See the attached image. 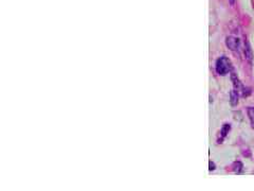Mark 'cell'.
Returning a JSON list of instances; mask_svg holds the SVG:
<instances>
[{"label": "cell", "instance_id": "3", "mask_svg": "<svg viewBox=\"0 0 254 191\" xmlns=\"http://www.w3.org/2000/svg\"><path fill=\"white\" fill-rule=\"evenodd\" d=\"M231 80H232V82H233V85H234V87H235V89H240L242 93L245 87L242 86V84L240 83L239 79L237 78V76H236L235 73H233V72H232V74H231Z\"/></svg>", "mask_w": 254, "mask_h": 191}, {"label": "cell", "instance_id": "9", "mask_svg": "<svg viewBox=\"0 0 254 191\" xmlns=\"http://www.w3.org/2000/svg\"><path fill=\"white\" fill-rule=\"evenodd\" d=\"M230 4H234V2H235V0H229Z\"/></svg>", "mask_w": 254, "mask_h": 191}, {"label": "cell", "instance_id": "6", "mask_svg": "<svg viewBox=\"0 0 254 191\" xmlns=\"http://www.w3.org/2000/svg\"><path fill=\"white\" fill-rule=\"evenodd\" d=\"M245 46H246V49H245V53H246V56L247 59H248L249 62H252V59H253V54H252V51H251V47L250 45H249V43L245 42Z\"/></svg>", "mask_w": 254, "mask_h": 191}, {"label": "cell", "instance_id": "1", "mask_svg": "<svg viewBox=\"0 0 254 191\" xmlns=\"http://www.w3.org/2000/svg\"><path fill=\"white\" fill-rule=\"evenodd\" d=\"M215 69H216V71L218 74H220V76H226V74L229 73L232 69L231 61H230L227 56H220L216 61Z\"/></svg>", "mask_w": 254, "mask_h": 191}, {"label": "cell", "instance_id": "7", "mask_svg": "<svg viewBox=\"0 0 254 191\" xmlns=\"http://www.w3.org/2000/svg\"><path fill=\"white\" fill-rule=\"evenodd\" d=\"M247 111H248V116H249V119H250V122H251V126H252V128L254 130V107H249Z\"/></svg>", "mask_w": 254, "mask_h": 191}, {"label": "cell", "instance_id": "8", "mask_svg": "<svg viewBox=\"0 0 254 191\" xmlns=\"http://www.w3.org/2000/svg\"><path fill=\"white\" fill-rule=\"evenodd\" d=\"M215 169V164L213 162H210V171H213Z\"/></svg>", "mask_w": 254, "mask_h": 191}, {"label": "cell", "instance_id": "2", "mask_svg": "<svg viewBox=\"0 0 254 191\" xmlns=\"http://www.w3.org/2000/svg\"><path fill=\"white\" fill-rule=\"evenodd\" d=\"M226 44H227V47L232 51H235L239 48L240 45V40L239 38L235 37V36H228L227 40H226Z\"/></svg>", "mask_w": 254, "mask_h": 191}, {"label": "cell", "instance_id": "5", "mask_svg": "<svg viewBox=\"0 0 254 191\" xmlns=\"http://www.w3.org/2000/svg\"><path fill=\"white\" fill-rule=\"evenodd\" d=\"M230 130H231V125L230 124H228V123H226V124H223V126L221 128V131H220V135H221V138L219 139V143L222 141V139L225 138L226 136H227L228 134H229V132H230Z\"/></svg>", "mask_w": 254, "mask_h": 191}, {"label": "cell", "instance_id": "4", "mask_svg": "<svg viewBox=\"0 0 254 191\" xmlns=\"http://www.w3.org/2000/svg\"><path fill=\"white\" fill-rule=\"evenodd\" d=\"M230 103L232 106H236L238 103V91L236 89H233L230 93Z\"/></svg>", "mask_w": 254, "mask_h": 191}]
</instances>
